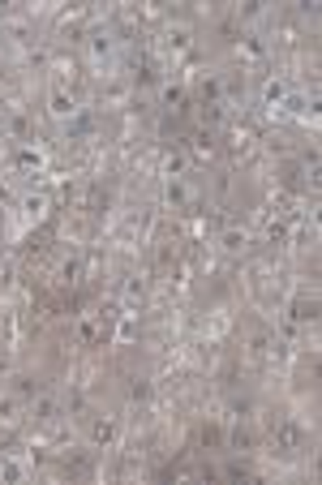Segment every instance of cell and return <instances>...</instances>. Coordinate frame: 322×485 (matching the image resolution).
Returning a JSON list of instances; mask_svg holds the SVG:
<instances>
[{
    "label": "cell",
    "mask_w": 322,
    "mask_h": 485,
    "mask_svg": "<svg viewBox=\"0 0 322 485\" xmlns=\"http://www.w3.org/2000/svg\"><path fill=\"white\" fill-rule=\"evenodd\" d=\"M275 447H280V451H288V455L305 451V447H309V429H305L301 421H292V417H288V421H280V425H275Z\"/></svg>",
    "instance_id": "obj_1"
},
{
    "label": "cell",
    "mask_w": 322,
    "mask_h": 485,
    "mask_svg": "<svg viewBox=\"0 0 322 485\" xmlns=\"http://www.w3.org/2000/svg\"><path fill=\"white\" fill-rule=\"evenodd\" d=\"M86 52H90V61H95L99 69H108V65H112V52H116V35H112L108 26H95V31L86 35Z\"/></svg>",
    "instance_id": "obj_2"
},
{
    "label": "cell",
    "mask_w": 322,
    "mask_h": 485,
    "mask_svg": "<svg viewBox=\"0 0 322 485\" xmlns=\"http://www.w3.org/2000/svg\"><path fill=\"white\" fill-rule=\"evenodd\" d=\"M47 112H52V116H56V120L65 125V120H73V116H78L82 108H78V99H73V95H69L65 86H56L52 95H47Z\"/></svg>",
    "instance_id": "obj_3"
},
{
    "label": "cell",
    "mask_w": 322,
    "mask_h": 485,
    "mask_svg": "<svg viewBox=\"0 0 322 485\" xmlns=\"http://www.w3.org/2000/svg\"><path fill=\"white\" fill-rule=\"evenodd\" d=\"M26 408H31V421H39V425H47V421H56V417H61V399H56V395H47V391H39Z\"/></svg>",
    "instance_id": "obj_4"
},
{
    "label": "cell",
    "mask_w": 322,
    "mask_h": 485,
    "mask_svg": "<svg viewBox=\"0 0 322 485\" xmlns=\"http://www.w3.org/2000/svg\"><path fill=\"white\" fill-rule=\"evenodd\" d=\"M163 198H168V207H172V211H185V207H189V198H193V189H189L185 176H168Z\"/></svg>",
    "instance_id": "obj_5"
},
{
    "label": "cell",
    "mask_w": 322,
    "mask_h": 485,
    "mask_svg": "<svg viewBox=\"0 0 322 485\" xmlns=\"http://www.w3.org/2000/svg\"><path fill=\"white\" fill-rule=\"evenodd\" d=\"M112 443H116V421H112V417H95V421H90V447L104 451V447H112Z\"/></svg>",
    "instance_id": "obj_6"
},
{
    "label": "cell",
    "mask_w": 322,
    "mask_h": 485,
    "mask_svg": "<svg viewBox=\"0 0 322 485\" xmlns=\"http://www.w3.org/2000/svg\"><path fill=\"white\" fill-rule=\"evenodd\" d=\"M288 95H292V90H288L284 78H271V82L262 86V108H284V104H288Z\"/></svg>",
    "instance_id": "obj_7"
},
{
    "label": "cell",
    "mask_w": 322,
    "mask_h": 485,
    "mask_svg": "<svg viewBox=\"0 0 322 485\" xmlns=\"http://www.w3.org/2000/svg\"><path fill=\"white\" fill-rule=\"evenodd\" d=\"M17 481H26V464L13 455H0V485H17Z\"/></svg>",
    "instance_id": "obj_8"
},
{
    "label": "cell",
    "mask_w": 322,
    "mask_h": 485,
    "mask_svg": "<svg viewBox=\"0 0 322 485\" xmlns=\"http://www.w3.org/2000/svg\"><path fill=\"white\" fill-rule=\"evenodd\" d=\"M120 296H125V310H142V305H146V279L129 275V279H125V292H120Z\"/></svg>",
    "instance_id": "obj_9"
},
{
    "label": "cell",
    "mask_w": 322,
    "mask_h": 485,
    "mask_svg": "<svg viewBox=\"0 0 322 485\" xmlns=\"http://www.w3.org/2000/svg\"><path fill=\"white\" fill-rule=\"evenodd\" d=\"M301 322H318V301H292V326H301Z\"/></svg>",
    "instance_id": "obj_10"
},
{
    "label": "cell",
    "mask_w": 322,
    "mask_h": 485,
    "mask_svg": "<svg viewBox=\"0 0 322 485\" xmlns=\"http://www.w3.org/2000/svg\"><path fill=\"white\" fill-rule=\"evenodd\" d=\"M39 391H43V387H39V378H31V374H17V378H13V395H17V399H26V404H31Z\"/></svg>",
    "instance_id": "obj_11"
},
{
    "label": "cell",
    "mask_w": 322,
    "mask_h": 485,
    "mask_svg": "<svg viewBox=\"0 0 322 485\" xmlns=\"http://www.w3.org/2000/svg\"><path fill=\"white\" fill-rule=\"evenodd\" d=\"M90 129H95V116H90V112H78L73 120H65V134H69V138H86Z\"/></svg>",
    "instance_id": "obj_12"
},
{
    "label": "cell",
    "mask_w": 322,
    "mask_h": 485,
    "mask_svg": "<svg viewBox=\"0 0 322 485\" xmlns=\"http://www.w3.org/2000/svg\"><path fill=\"white\" fill-rule=\"evenodd\" d=\"M13 164H17L22 172H31V168H43V155H39L35 146H17V150H13Z\"/></svg>",
    "instance_id": "obj_13"
},
{
    "label": "cell",
    "mask_w": 322,
    "mask_h": 485,
    "mask_svg": "<svg viewBox=\"0 0 322 485\" xmlns=\"http://www.w3.org/2000/svg\"><path fill=\"white\" fill-rule=\"evenodd\" d=\"M219 245H224L228 253H241L245 245H250V237H245V228H224V237H219Z\"/></svg>",
    "instance_id": "obj_14"
},
{
    "label": "cell",
    "mask_w": 322,
    "mask_h": 485,
    "mask_svg": "<svg viewBox=\"0 0 322 485\" xmlns=\"http://www.w3.org/2000/svg\"><path fill=\"white\" fill-rule=\"evenodd\" d=\"M228 447H232V451H250V447H254V429L245 425V421H236V429H232Z\"/></svg>",
    "instance_id": "obj_15"
},
{
    "label": "cell",
    "mask_w": 322,
    "mask_h": 485,
    "mask_svg": "<svg viewBox=\"0 0 322 485\" xmlns=\"http://www.w3.org/2000/svg\"><path fill=\"white\" fill-rule=\"evenodd\" d=\"M129 399H134V404H146V399H151V378H146V374H134V378H129Z\"/></svg>",
    "instance_id": "obj_16"
},
{
    "label": "cell",
    "mask_w": 322,
    "mask_h": 485,
    "mask_svg": "<svg viewBox=\"0 0 322 485\" xmlns=\"http://www.w3.org/2000/svg\"><path fill=\"white\" fill-rule=\"evenodd\" d=\"M189 150H193V155H211V150H215V134L211 129H198L189 138Z\"/></svg>",
    "instance_id": "obj_17"
},
{
    "label": "cell",
    "mask_w": 322,
    "mask_h": 485,
    "mask_svg": "<svg viewBox=\"0 0 322 485\" xmlns=\"http://www.w3.org/2000/svg\"><path fill=\"white\" fill-rule=\"evenodd\" d=\"M47 211V198L43 193H26V198H22V215H26V219H39Z\"/></svg>",
    "instance_id": "obj_18"
},
{
    "label": "cell",
    "mask_w": 322,
    "mask_h": 485,
    "mask_svg": "<svg viewBox=\"0 0 322 485\" xmlns=\"http://www.w3.org/2000/svg\"><path fill=\"white\" fill-rule=\"evenodd\" d=\"M228 413H232L236 421H250V413H254V399H250V395H232V399H228Z\"/></svg>",
    "instance_id": "obj_19"
},
{
    "label": "cell",
    "mask_w": 322,
    "mask_h": 485,
    "mask_svg": "<svg viewBox=\"0 0 322 485\" xmlns=\"http://www.w3.org/2000/svg\"><path fill=\"white\" fill-rule=\"evenodd\" d=\"M22 404H26V399H17L13 391H9V395H0V421H17Z\"/></svg>",
    "instance_id": "obj_20"
},
{
    "label": "cell",
    "mask_w": 322,
    "mask_h": 485,
    "mask_svg": "<svg viewBox=\"0 0 322 485\" xmlns=\"http://www.w3.org/2000/svg\"><path fill=\"white\" fill-rule=\"evenodd\" d=\"M78 279H82V258H65V262H61V284L73 288Z\"/></svg>",
    "instance_id": "obj_21"
},
{
    "label": "cell",
    "mask_w": 322,
    "mask_h": 485,
    "mask_svg": "<svg viewBox=\"0 0 322 485\" xmlns=\"http://www.w3.org/2000/svg\"><path fill=\"white\" fill-rule=\"evenodd\" d=\"M202 120L211 125V129H215V125H224V104H202Z\"/></svg>",
    "instance_id": "obj_22"
},
{
    "label": "cell",
    "mask_w": 322,
    "mask_h": 485,
    "mask_svg": "<svg viewBox=\"0 0 322 485\" xmlns=\"http://www.w3.org/2000/svg\"><path fill=\"white\" fill-rule=\"evenodd\" d=\"M168 43L177 47V52H185V47H189V26H177V31H168Z\"/></svg>",
    "instance_id": "obj_23"
},
{
    "label": "cell",
    "mask_w": 322,
    "mask_h": 485,
    "mask_svg": "<svg viewBox=\"0 0 322 485\" xmlns=\"http://www.w3.org/2000/svg\"><path fill=\"white\" fill-rule=\"evenodd\" d=\"M90 468V459L86 455H73V459H65V472H73V477H82Z\"/></svg>",
    "instance_id": "obj_24"
},
{
    "label": "cell",
    "mask_w": 322,
    "mask_h": 485,
    "mask_svg": "<svg viewBox=\"0 0 322 485\" xmlns=\"http://www.w3.org/2000/svg\"><path fill=\"white\" fill-rule=\"evenodd\" d=\"M181 104H185V90L181 86H168L163 90V108H181Z\"/></svg>",
    "instance_id": "obj_25"
},
{
    "label": "cell",
    "mask_w": 322,
    "mask_h": 485,
    "mask_svg": "<svg viewBox=\"0 0 322 485\" xmlns=\"http://www.w3.org/2000/svg\"><path fill=\"white\" fill-rule=\"evenodd\" d=\"M224 477L228 481H245V477H250V468H245L241 459H232V464H224Z\"/></svg>",
    "instance_id": "obj_26"
},
{
    "label": "cell",
    "mask_w": 322,
    "mask_h": 485,
    "mask_svg": "<svg viewBox=\"0 0 322 485\" xmlns=\"http://www.w3.org/2000/svg\"><path fill=\"white\" fill-rule=\"evenodd\" d=\"M185 172V155H181V150H172V155H168V176H181Z\"/></svg>",
    "instance_id": "obj_27"
},
{
    "label": "cell",
    "mask_w": 322,
    "mask_h": 485,
    "mask_svg": "<svg viewBox=\"0 0 322 485\" xmlns=\"http://www.w3.org/2000/svg\"><path fill=\"white\" fill-rule=\"evenodd\" d=\"M219 438H224V434H219L215 425H207V429H202V447H219Z\"/></svg>",
    "instance_id": "obj_28"
},
{
    "label": "cell",
    "mask_w": 322,
    "mask_h": 485,
    "mask_svg": "<svg viewBox=\"0 0 322 485\" xmlns=\"http://www.w3.org/2000/svg\"><path fill=\"white\" fill-rule=\"evenodd\" d=\"M9 125H13V134H26V116H22V112H13V120H9Z\"/></svg>",
    "instance_id": "obj_29"
},
{
    "label": "cell",
    "mask_w": 322,
    "mask_h": 485,
    "mask_svg": "<svg viewBox=\"0 0 322 485\" xmlns=\"http://www.w3.org/2000/svg\"><path fill=\"white\" fill-rule=\"evenodd\" d=\"M0 241H5V219H0Z\"/></svg>",
    "instance_id": "obj_30"
}]
</instances>
